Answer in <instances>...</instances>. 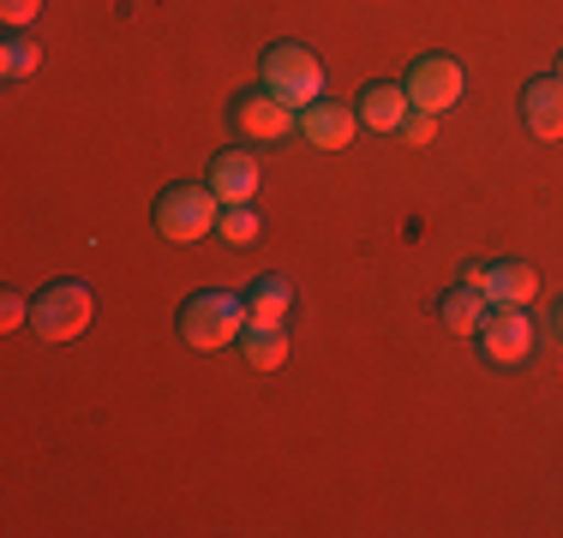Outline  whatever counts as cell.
Here are the masks:
<instances>
[{"label": "cell", "mask_w": 563, "mask_h": 538, "mask_svg": "<svg viewBox=\"0 0 563 538\" xmlns=\"http://www.w3.org/2000/svg\"><path fill=\"white\" fill-rule=\"evenodd\" d=\"M36 66H43V48L31 43V36L12 31L7 43H0V72H7V85H19V78H31Z\"/></svg>", "instance_id": "2e32d148"}, {"label": "cell", "mask_w": 563, "mask_h": 538, "mask_svg": "<svg viewBox=\"0 0 563 538\" xmlns=\"http://www.w3.org/2000/svg\"><path fill=\"white\" fill-rule=\"evenodd\" d=\"M90 317H97V293L78 276H55L48 288H36V300H31V335L36 341H78V335L90 329Z\"/></svg>", "instance_id": "6da1fadb"}, {"label": "cell", "mask_w": 563, "mask_h": 538, "mask_svg": "<svg viewBox=\"0 0 563 538\" xmlns=\"http://www.w3.org/2000/svg\"><path fill=\"white\" fill-rule=\"evenodd\" d=\"M396 138H408L413 150H420V144H432V138H438V114H420V108H413V114L401 120V132H396Z\"/></svg>", "instance_id": "ac0fdd59"}, {"label": "cell", "mask_w": 563, "mask_h": 538, "mask_svg": "<svg viewBox=\"0 0 563 538\" xmlns=\"http://www.w3.org/2000/svg\"><path fill=\"white\" fill-rule=\"evenodd\" d=\"M240 335H246V300L240 293L210 288V293H192L180 305V341L198 347V354H217V347L240 341Z\"/></svg>", "instance_id": "7a4b0ae2"}, {"label": "cell", "mask_w": 563, "mask_h": 538, "mask_svg": "<svg viewBox=\"0 0 563 538\" xmlns=\"http://www.w3.org/2000/svg\"><path fill=\"white\" fill-rule=\"evenodd\" d=\"M354 132H360V114L347 102H312V108H300V138L306 144H318V150H347L354 144Z\"/></svg>", "instance_id": "9c48e42d"}, {"label": "cell", "mask_w": 563, "mask_h": 538, "mask_svg": "<svg viewBox=\"0 0 563 538\" xmlns=\"http://www.w3.org/2000/svg\"><path fill=\"white\" fill-rule=\"evenodd\" d=\"M486 293L479 288H467V281H455V288L444 293V305H438V317H444V329L450 335H474L479 329V317H486Z\"/></svg>", "instance_id": "9a60e30c"}, {"label": "cell", "mask_w": 563, "mask_h": 538, "mask_svg": "<svg viewBox=\"0 0 563 538\" xmlns=\"http://www.w3.org/2000/svg\"><path fill=\"white\" fill-rule=\"evenodd\" d=\"M258 180H264V168H258L252 150H222L217 161H210L205 186L222 198V204H252V198H258Z\"/></svg>", "instance_id": "30bf717a"}, {"label": "cell", "mask_w": 563, "mask_h": 538, "mask_svg": "<svg viewBox=\"0 0 563 538\" xmlns=\"http://www.w3.org/2000/svg\"><path fill=\"white\" fill-rule=\"evenodd\" d=\"M521 120L540 144H563V78L545 72V78H528L521 90Z\"/></svg>", "instance_id": "ba28073f"}, {"label": "cell", "mask_w": 563, "mask_h": 538, "mask_svg": "<svg viewBox=\"0 0 563 538\" xmlns=\"http://www.w3.org/2000/svg\"><path fill=\"white\" fill-rule=\"evenodd\" d=\"M228 126L246 144H282L288 132H300V114H294L276 90L252 85V90H234V97H228Z\"/></svg>", "instance_id": "8992f818"}, {"label": "cell", "mask_w": 563, "mask_h": 538, "mask_svg": "<svg viewBox=\"0 0 563 538\" xmlns=\"http://www.w3.org/2000/svg\"><path fill=\"white\" fill-rule=\"evenodd\" d=\"M217 234L228 239V246H258L264 222H258V210H252V204H222V222H217Z\"/></svg>", "instance_id": "e0dca14e"}, {"label": "cell", "mask_w": 563, "mask_h": 538, "mask_svg": "<svg viewBox=\"0 0 563 538\" xmlns=\"http://www.w3.org/2000/svg\"><path fill=\"white\" fill-rule=\"evenodd\" d=\"M0 323H7V329H24V323H31V305H24L19 293H0Z\"/></svg>", "instance_id": "ffe728a7"}, {"label": "cell", "mask_w": 563, "mask_h": 538, "mask_svg": "<svg viewBox=\"0 0 563 538\" xmlns=\"http://www.w3.org/2000/svg\"><path fill=\"white\" fill-rule=\"evenodd\" d=\"M354 114H360V126H366V132H401V120L413 114V102H408V90H401V85H366Z\"/></svg>", "instance_id": "4fadbf2b"}, {"label": "cell", "mask_w": 563, "mask_h": 538, "mask_svg": "<svg viewBox=\"0 0 563 538\" xmlns=\"http://www.w3.org/2000/svg\"><path fill=\"white\" fill-rule=\"evenodd\" d=\"M479 293L492 305H533L540 300V269L528 258H498V264H486V288Z\"/></svg>", "instance_id": "8fae6325"}, {"label": "cell", "mask_w": 563, "mask_h": 538, "mask_svg": "<svg viewBox=\"0 0 563 538\" xmlns=\"http://www.w3.org/2000/svg\"><path fill=\"white\" fill-rule=\"evenodd\" d=\"M401 90H408V102L420 108V114H450L467 90V72L450 54H420V60L408 66V78H401Z\"/></svg>", "instance_id": "52a82bcc"}, {"label": "cell", "mask_w": 563, "mask_h": 538, "mask_svg": "<svg viewBox=\"0 0 563 538\" xmlns=\"http://www.w3.org/2000/svg\"><path fill=\"white\" fill-rule=\"evenodd\" d=\"M474 347L486 366H528L533 347H540V323H533L528 305H486V317H479L474 329Z\"/></svg>", "instance_id": "277c9868"}, {"label": "cell", "mask_w": 563, "mask_h": 538, "mask_svg": "<svg viewBox=\"0 0 563 538\" xmlns=\"http://www.w3.org/2000/svg\"><path fill=\"white\" fill-rule=\"evenodd\" d=\"M558 78H563V54H558Z\"/></svg>", "instance_id": "603a6c76"}, {"label": "cell", "mask_w": 563, "mask_h": 538, "mask_svg": "<svg viewBox=\"0 0 563 538\" xmlns=\"http://www.w3.org/2000/svg\"><path fill=\"white\" fill-rule=\"evenodd\" d=\"M36 12H43V0H0V19H7L12 31H19V24H31Z\"/></svg>", "instance_id": "d6986e66"}, {"label": "cell", "mask_w": 563, "mask_h": 538, "mask_svg": "<svg viewBox=\"0 0 563 538\" xmlns=\"http://www.w3.org/2000/svg\"><path fill=\"white\" fill-rule=\"evenodd\" d=\"M240 300H246V323H288V312H294V281L271 269V276H258L246 293H240Z\"/></svg>", "instance_id": "5bb4252c"}, {"label": "cell", "mask_w": 563, "mask_h": 538, "mask_svg": "<svg viewBox=\"0 0 563 538\" xmlns=\"http://www.w3.org/2000/svg\"><path fill=\"white\" fill-rule=\"evenodd\" d=\"M222 222V198L210 186H192V180H174L163 198H156V234L168 246H192V239L217 234Z\"/></svg>", "instance_id": "3957f363"}, {"label": "cell", "mask_w": 563, "mask_h": 538, "mask_svg": "<svg viewBox=\"0 0 563 538\" xmlns=\"http://www.w3.org/2000/svg\"><path fill=\"white\" fill-rule=\"evenodd\" d=\"M240 359H246L252 371H282L288 366V354H294V341H288V323H246V335H240Z\"/></svg>", "instance_id": "7c38bea8"}, {"label": "cell", "mask_w": 563, "mask_h": 538, "mask_svg": "<svg viewBox=\"0 0 563 538\" xmlns=\"http://www.w3.org/2000/svg\"><path fill=\"white\" fill-rule=\"evenodd\" d=\"M462 281L467 288H486V264H462Z\"/></svg>", "instance_id": "44dd1931"}, {"label": "cell", "mask_w": 563, "mask_h": 538, "mask_svg": "<svg viewBox=\"0 0 563 538\" xmlns=\"http://www.w3.org/2000/svg\"><path fill=\"white\" fill-rule=\"evenodd\" d=\"M264 90H276L300 114V108L324 102V60L306 43H271L264 48Z\"/></svg>", "instance_id": "5b68a950"}, {"label": "cell", "mask_w": 563, "mask_h": 538, "mask_svg": "<svg viewBox=\"0 0 563 538\" xmlns=\"http://www.w3.org/2000/svg\"><path fill=\"white\" fill-rule=\"evenodd\" d=\"M558 335H563V305H558Z\"/></svg>", "instance_id": "7402d4cb"}]
</instances>
